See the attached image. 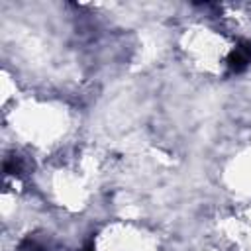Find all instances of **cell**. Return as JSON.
I'll return each mask as SVG.
<instances>
[{"mask_svg":"<svg viewBox=\"0 0 251 251\" xmlns=\"http://www.w3.org/2000/svg\"><path fill=\"white\" fill-rule=\"evenodd\" d=\"M251 63V43L249 41H239L231 53L227 55V69L231 73H241L247 69V65Z\"/></svg>","mask_w":251,"mask_h":251,"instance_id":"obj_1","label":"cell"}]
</instances>
